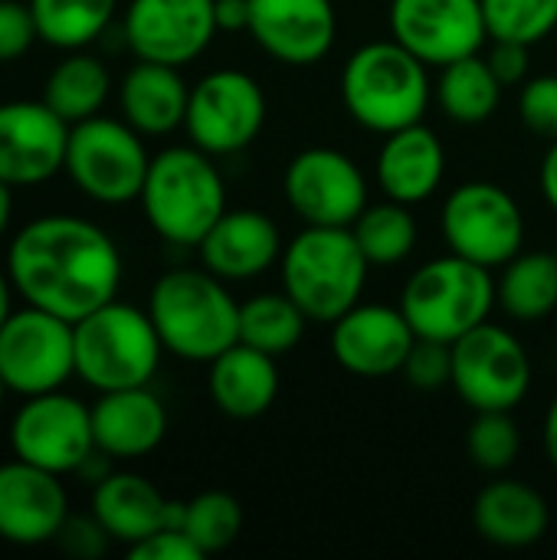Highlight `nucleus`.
I'll return each instance as SVG.
<instances>
[{
	"mask_svg": "<svg viewBox=\"0 0 557 560\" xmlns=\"http://www.w3.org/2000/svg\"><path fill=\"white\" fill-rule=\"evenodd\" d=\"M7 276L26 305L79 322L118 295L121 253L115 240L82 217H39L7 253Z\"/></svg>",
	"mask_w": 557,
	"mask_h": 560,
	"instance_id": "obj_1",
	"label": "nucleus"
},
{
	"mask_svg": "<svg viewBox=\"0 0 557 560\" xmlns=\"http://www.w3.org/2000/svg\"><path fill=\"white\" fill-rule=\"evenodd\" d=\"M3 394H7V384H3V377H0V407H3Z\"/></svg>",
	"mask_w": 557,
	"mask_h": 560,
	"instance_id": "obj_48",
	"label": "nucleus"
},
{
	"mask_svg": "<svg viewBox=\"0 0 557 560\" xmlns=\"http://www.w3.org/2000/svg\"><path fill=\"white\" fill-rule=\"evenodd\" d=\"M351 233L371 266L404 262L417 249V236H420L410 207L387 197L381 203H368L364 213L351 223Z\"/></svg>",
	"mask_w": 557,
	"mask_h": 560,
	"instance_id": "obj_32",
	"label": "nucleus"
},
{
	"mask_svg": "<svg viewBox=\"0 0 557 560\" xmlns=\"http://www.w3.org/2000/svg\"><path fill=\"white\" fill-rule=\"evenodd\" d=\"M266 92L243 69H213L190 85L187 102V138L200 151L220 158L236 154L256 141L266 125Z\"/></svg>",
	"mask_w": 557,
	"mask_h": 560,
	"instance_id": "obj_12",
	"label": "nucleus"
},
{
	"mask_svg": "<svg viewBox=\"0 0 557 560\" xmlns=\"http://www.w3.org/2000/svg\"><path fill=\"white\" fill-rule=\"evenodd\" d=\"M138 200L161 240L174 246H197L227 213V184L213 154L197 144H181L151 158Z\"/></svg>",
	"mask_w": 557,
	"mask_h": 560,
	"instance_id": "obj_4",
	"label": "nucleus"
},
{
	"mask_svg": "<svg viewBox=\"0 0 557 560\" xmlns=\"http://www.w3.org/2000/svg\"><path fill=\"white\" fill-rule=\"evenodd\" d=\"M309 315L282 292H259L240 305V341L272 358L289 354L305 335Z\"/></svg>",
	"mask_w": 557,
	"mask_h": 560,
	"instance_id": "obj_31",
	"label": "nucleus"
},
{
	"mask_svg": "<svg viewBox=\"0 0 557 560\" xmlns=\"http://www.w3.org/2000/svg\"><path fill=\"white\" fill-rule=\"evenodd\" d=\"M72 338L76 377L98 394L151 384L164 351L151 315L118 299L79 318L72 325Z\"/></svg>",
	"mask_w": 557,
	"mask_h": 560,
	"instance_id": "obj_6",
	"label": "nucleus"
},
{
	"mask_svg": "<svg viewBox=\"0 0 557 560\" xmlns=\"http://www.w3.org/2000/svg\"><path fill=\"white\" fill-rule=\"evenodd\" d=\"M121 30L138 59L177 69L194 62L220 33L213 0H131Z\"/></svg>",
	"mask_w": 557,
	"mask_h": 560,
	"instance_id": "obj_16",
	"label": "nucleus"
},
{
	"mask_svg": "<svg viewBox=\"0 0 557 560\" xmlns=\"http://www.w3.org/2000/svg\"><path fill=\"white\" fill-rule=\"evenodd\" d=\"M10 217H13V187L0 180V236L10 226Z\"/></svg>",
	"mask_w": 557,
	"mask_h": 560,
	"instance_id": "obj_46",
	"label": "nucleus"
},
{
	"mask_svg": "<svg viewBox=\"0 0 557 560\" xmlns=\"http://www.w3.org/2000/svg\"><path fill=\"white\" fill-rule=\"evenodd\" d=\"M167 433V410L158 394L144 387L105 390L92 407L95 450L112 459H138L161 446Z\"/></svg>",
	"mask_w": 557,
	"mask_h": 560,
	"instance_id": "obj_24",
	"label": "nucleus"
},
{
	"mask_svg": "<svg viewBox=\"0 0 557 560\" xmlns=\"http://www.w3.org/2000/svg\"><path fill=\"white\" fill-rule=\"evenodd\" d=\"M496 302L492 269L456 253L423 262L401 292V312L407 315L417 338L446 345L489 322Z\"/></svg>",
	"mask_w": 557,
	"mask_h": 560,
	"instance_id": "obj_7",
	"label": "nucleus"
},
{
	"mask_svg": "<svg viewBox=\"0 0 557 560\" xmlns=\"http://www.w3.org/2000/svg\"><path fill=\"white\" fill-rule=\"evenodd\" d=\"M10 446L16 459L56 476L79 472L95 456L92 407L59 390L26 397L10 423Z\"/></svg>",
	"mask_w": 557,
	"mask_h": 560,
	"instance_id": "obj_13",
	"label": "nucleus"
},
{
	"mask_svg": "<svg viewBox=\"0 0 557 560\" xmlns=\"http://www.w3.org/2000/svg\"><path fill=\"white\" fill-rule=\"evenodd\" d=\"M282 233L276 220L263 210H230L210 226V233L197 243L200 266L220 276L223 282H250L259 279L269 266L282 259Z\"/></svg>",
	"mask_w": 557,
	"mask_h": 560,
	"instance_id": "obj_21",
	"label": "nucleus"
},
{
	"mask_svg": "<svg viewBox=\"0 0 557 560\" xmlns=\"http://www.w3.org/2000/svg\"><path fill=\"white\" fill-rule=\"evenodd\" d=\"M542 443H545V456L548 463L557 469V394L545 413V423H542Z\"/></svg>",
	"mask_w": 557,
	"mask_h": 560,
	"instance_id": "obj_45",
	"label": "nucleus"
},
{
	"mask_svg": "<svg viewBox=\"0 0 557 560\" xmlns=\"http://www.w3.org/2000/svg\"><path fill=\"white\" fill-rule=\"evenodd\" d=\"M282 194L305 226H351L368 207V177L338 148H305L286 164Z\"/></svg>",
	"mask_w": 557,
	"mask_h": 560,
	"instance_id": "obj_14",
	"label": "nucleus"
},
{
	"mask_svg": "<svg viewBox=\"0 0 557 560\" xmlns=\"http://www.w3.org/2000/svg\"><path fill=\"white\" fill-rule=\"evenodd\" d=\"M190 85L177 66L138 59L121 79V115L141 135H171L184 128Z\"/></svg>",
	"mask_w": 557,
	"mask_h": 560,
	"instance_id": "obj_27",
	"label": "nucleus"
},
{
	"mask_svg": "<svg viewBox=\"0 0 557 560\" xmlns=\"http://www.w3.org/2000/svg\"><path fill=\"white\" fill-rule=\"evenodd\" d=\"M453 390L476 410H515L532 390V358L502 325L483 322L453 341Z\"/></svg>",
	"mask_w": 557,
	"mask_h": 560,
	"instance_id": "obj_10",
	"label": "nucleus"
},
{
	"mask_svg": "<svg viewBox=\"0 0 557 560\" xmlns=\"http://www.w3.org/2000/svg\"><path fill=\"white\" fill-rule=\"evenodd\" d=\"M538 187H542V197L545 203L557 213V141L548 144L545 158H542V171H538Z\"/></svg>",
	"mask_w": 557,
	"mask_h": 560,
	"instance_id": "obj_44",
	"label": "nucleus"
},
{
	"mask_svg": "<svg viewBox=\"0 0 557 560\" xmlns=\"http://www.w3.org/2000/svg\"><path fill=\"white\" fill-rule=\"evenodd\" d=\"M253 43L286 62V66H312L325 59L335 46L338 16L332 0H250V26Z\"/></svg>",
	"mask_w": 557,
	"mask_h": 560,
	"instance_id": "obj_19",
	"label": "nucleus"
},
{
	"mask_svg": "<svg viewBox=\"0 0 557 560\" xmlns=\"http://www.w3.org/2000/svg\"><path fill=\"white\" fill-rule=\"evenodd\" d=\"M519 118L545 141H557V75H532L519 85Z\"/></svg>",
	"mask_w": 557,
	"mask_h": 560,
	"instance_id": "obj_38",
	"label": "nucleus"
},
{
	"mask_svg": "<svg viewBox=\"0 0 557 560\" xmlns=\"http://www.w3.org/2000/svg\"><path fill=\"white\" fill-rule=\"evenodd\" d=\"M69 128L43 98L0 105V180L33 187L66 167Z\"/></svg>",
	"mask_w": 557,
	"mask_h": 560,
	"instance_id": "obj_18",
	"label": "nucleus"
},
{
	"mask_svg": "<svg viewBox=\"0 0 557 560\" xmlns=\"http://www.w3.org/2000/svg\"><path fill=\"white\" fill-rule=\"evenodd\" d=\"M555 253H557V246H555Z\"/></svg>",
	"mask_w": 557,
	"mask_h": 560,
	"instance_id": "obj_49",
	"label": "nucleus"
},
{
	"mask_svg": "<svg viewBox=\"0 0 557 560\" xmlns=\"http://www.w3.org/2000/svg\"><path fill=\"white\" fill-rule=\"evenodd\" d=\"M391 36L417 59L443 69L486 46L483 0H391Z\"/></svg>",
	"mask_w": 557,
	"mask_h": 560,
	"instance_id": "obj_15",
	"label": "nucleus"
},
{
	"mask_svg": "<svg viewBox=\"0 0 557 560\" xmlns=\"http://www.w3.org/2000/svg\"><path fill=\"white\" fill-rule=\"evenodd\" d=\"M440 230L450 253L486 269H502L525 249V217L519 200L492 180H466L450 190Z\"/></svg>",
	"mask_w": 557,
	"mask_h": 560,
	"instance_id": "obj_9",
	"label": "nucleus"
},
{
	"mask_svg": "<svg viewBox=\"0 0 557 560\" xmlns=\"http://www.w3.org/2000/svg\"><path fill=\"white\" fill-rule=\"evenodd\" d=\"M69 499L56 472L13 459L0 466V538L20 548L56 541Z\"/></svg>",
	"mask_w": 557,
	"mask_h": 560,
	"instance_id": "obj_20",
	"label": "nucleus"
},
{
	"mask_svg": "<svg viewBox=\"0 0 557 560\" xmlns=\"http://www.w3.org/2000/svg\"><path fill=\"white\" fill-rule=\"evenodd\" d=\"M10 289H13L10 276H7V272H0V325H3V322H7V315L13 312V308H10Z\"/></svg>",
	"mask_w": 557,
	"mask_h": 560,
	"instance_id": "obj_47",
	"label": "nucleus"
},
{
	"mask_svg": "<svg viewBox=\"0 0 557 560\" xmlns=\"http://www.w3.org/2000/svg\"><path fill=\"white\" fill-rule=\"evenodd\" d=\"M92 518L112 541L138 545L154 532L184 522V502H167L154 482L138 472H112L92 492Z\"/></svg>",
	"mask_w": 557,
	"mask_h": 560,
	"instance_id": "obj_22",
	"label": "nucleus"
},
{
	"mask_svg": "<svg viewBox=\"0 0 557 560\" xmlns=\"http://www.w3.org/2000/svg\"><path fill=\"white\" fill-rule=\"evenodd\" d=\"M496 299L515 322H538L557 308V253L522 249L502 266Z\"/></svg>",
	"mask_w": 557,
	"mask_h": 560,
	"instance_id": "obj_29",
	"label": "nucleus"
},
{
	"mask_svg": "<svg viewBox=\"0 0 557 560\" xmlns=\"http://www.w3.org/2000/svg\"><path fill=\"white\" fill-rule=\"evenodd\" d=\"M148 315L164 351L181 361L210 364L240 341V302L210 269H171L148 299Z\"/></svg>",
	"mask_w": 557,
	"mask_h": 560,
	"instance_id": "obj_2",
	"label": "nucleus"
},
{
	"mask_svg": "<svg viewBox=\"0 0 557 560\" xmlns=\"http://www.w3.org/2000/svg\"><path fill=\"white\" fill-rule=\"evenodd\" d=\"M207 384L220 413L233 420H256L279 397V368L272 354L236 341L210 361Z\"/></svg>",
	"mask_w": 557,
	"mask_h": 560,
	"instance_id": "obj_26",
	"label": "nucleus"
},
{
	"mask_svg": "<svg viewBox=\"0 0 557 560\" xmlns=\"http://www.w3.org/2000/svg\"><path fill=\"white\" fill-rule=\"evenodd\" d=\"M368 256L351 226H305L286 243L279 259L282 289L309 315V322L332 325L355 308L368 285Z\"/></svg>",
	"mask_w": 557,
	"mask_h": 560,
	"instance_id": "obj_5",
	"label": "nucleus"
},
{
	"mask_svg": "<svg viewBox=\"0 0 557 560\" xmlns=\"http://www.w3.org/2000/svg\"><path fill=\"white\" fill-rule=\"evenodd\" d=\"M548 522L542 492L519 479H496L473 502V525L496 548H532L545 538Z\"/></svg>",
	"mask_w": 557,
	"mask_h": 560,
	"instance_id": "obj_25",
	"label": "nucleus"
},
{
	"mask_svg": "<svg viewBox=\"0 0 557 560\" xmlns=\"http://www.w3.org/2000/svg\"><path fill=\"white\" fill-rule=\"evenodd\" d=\"M486 59L502 85H522L532 69V46L512 43V39H492V49Z\"/></svg>",
	"mask_w": 557,
	"mask_h": 560,
	"instance_id": "obj_41",
	"label": "nucleus"
},
{
	"mask_svg": "<svg viewBox=\"0 0 557 560\" xmlns=\"http://www.w3.org/2000/svg\"><path fill=\"white\" fill-rule=\"evenodd\" d=\"M522 453V433L512 410H476L466 430V456L483 472H506Z\"/></svg>",
	"mask_w": 557,
	"mask_h": 560,
	"instance_id": "obj_35",
	"label": "nucleus"
},
{
	"mask_svg": "<svg viewBox=\"0 0 557 560\" xmlns=\"http://www.w3.org/2000/svg\"><path fill=\"white\" fill-rule=\"evenodd\" d=\"M427 69L430 66L394 36L364 43L341 69V102L361 128L374 135L401 131L423 121L433 102Z\"/></svg>",
	"mask_w": 557,
	"mask_h": 560,
	"instance_id": "obj_3",
	"label": "nucleus"
},
{
	"mask_svg": "<svg viewBox=\"0 0 557 560\" xmlns=\"http://www.w3.org/2000/svg\"><path fill=\"white\" fill-rule=\"evenodd\" d=\"M56 541L69 555H76V558H95V555L105 551L108 535H105V528L95 518H66V525L59 528Z\"/></svg>",
	"mask_w": 557,
	"mask_h": 560,
	"instance_id": "obj_42",
	"label": "nucleus"
},
{
	"mask_svg": "<svg viewBox=\"0 0 557 560\" xmlns=\"http://www.w3.org/2000/svg\"><path fill=\"white\" fill-rule=\"evenodd\" d=\"M213 13L220 33H236L250 26V0H213Z\"/></svg>",
	"mask_w": 557,
	"mask_h": 560,
	"instance_id": "obj_43",
	"label": "nucleus"
},
{
	"mask_svg": "<svg viewBox=\"0 0 557 560\" xmlns=\"http://www.w3.org/2000/svg\"><path fill=\"white\" fill-rule=\"evenodd\" d=\"M489 39L535 46L557 30V0H483Z\"/></svg>",
	"mask_w": 557,
	"mask_h": 560,
	"instance_id": "obj_36",
	"label": "nucleus"
},
{
	"mask_svg": "<svg viewBox=\"0 0 557 560\" xmlns=\"http://www.w3.org/2000/svg\"><path fill=\"white\" fill-rule=\"evenodd\" d=\"M76 374L72 322L26 305L0 325V377L7 390L36 397L59 390Z\"/></svg>",
	"mask_w": 557,
	"mask_h": 560,
	"instance_id": "obj_11",
	"label": "nucleus"
},
{
	"mask_svg": "<svg viewBox=\"0 0 557 560\" xmlns=\"http://www.w3.org/2000/svg\"><path fill=\"white\" fill-rule=\"evenodd\" d=\"M128 558L131 560H200L204 558V551L187 538V532H184V528L167 525V528L154 532L151 538H144V541H138V545H131V548H128Z\"/></svg>",
	"mask_w": 557,
	"mask_h": 560,
	"instance_id": "obj_40",
	"label": "nucleus"
},
{
	"mask_svg": "<svg viewBox=\"0 0 557 560\" xmlns=\"http://www.w3.org/2000/svg\"><path fill=\"white\" fill-rule=\"evenodd\" d=\"M401 374L417 390H440V387H446L453 381V345L433 341V338H417Z\"/></svg>",
	"mask_w": 557,
	"mask_h": 560,
	"instance_id": "obj_37",
	"label": "nucleus"
},
{
	"mask_svg": "<svg viewBox=\"0 0 557 560\" xmlns=\"http://www.w3.org/2000/svg\"><path fill=\"white\" fill-rule=\"evenodd\" d=\"M33 39H39V30L30 3L0 0V62L20 59L33 46Z\"/></svg>",
	"mask_w": 557,
	"mask_h": 560,
	"instance_id": "obj_39",
	"label": "nucleus"
},
{
	"mask_svg": "<svg viewBox=\"0 0 557 560\" xmlns=\"http://www.w3.org/2000/svg\"><path fill=\"white\" fill-rule=\"evenodd\" d=\"M443 174H446V148L433 128L417 121V125L384 135L374 177L387 200H397L407 207L423 203L440 190Z\"/></svg>",
	"mask_w": 557,
	"mask_h": 560,
	"instance_id": "obj_23",
	"label": "nucleus"
},
{
	"mask_svg": "<svg viewBox=\"0 0 557 560\" xmlns=\"http://www.w3.org/2000/svg\"><path fill=\"white\" fill-rule=\"evenodd\" d=\"M151 158L128 121L115 118H85L69 128L66 167L72 184L95 203H131L141 197Z\"/></svg>",
	"mask_w": 557,
	"mask_h": 560,
	"instance_id": "obj_8",
	"label": "nucleus"
},
{
	"mask_svg": "<svg viewBox=\"0 0 557 560\" xmlns=\"http://www.w3.org/2000/svg\"><path fill=\"white\" fill-rule=\"evenodd\" d=\"M108 92H112V75H108L105 62L89 52H72L49 72L43 102L66 125H79L102 112Z\"/></svg>",
	"mask_w": 557,
	"mask_h": 560,
	"instance_id": "obj_30",
	"label": "nucleus"
},
{
	"mask_svg": "<svg viewBox=\"0 0 557 560\" xmlns=\"http://www.w3.org/2000/svg\"><path fill=\"white\" fill-rule=\"evenodd\" d=\"M39 39L56 49H82L105 33L118 0H30Z\"/></svg>",
	"mask_w": 557,
	"mask_h": 560,
	"instance_id": "obj_33",
	"label": "nucleus"
},
{
	"mask_svg": "<svg viewBox=\"0 0 557 560\" xmlns=\"http://www.w3.org/2000/svg\"><path fill=\"white\" fill-rule=\"evenodd\" d=\"M502 89L506 85L492 72L489 59L473 52L440 69L433 98L456 125H483L499 112Z\"/></svg>",
	"mask_w": 557,
	"mask_h": 560,
	"instance_id": "obj_28",
	"label": "nucleus"
},
{
	"mask_svg": "<svg viewBox=\"0 0 557 560\" xmlns=\"http://www.w3.org/2000/svg\"><path fill=\"white\" fill-rule=\"evenodd\" d=\"M417 341L401 305L358 302L338 322H332V358L355 377H391L404 371V361Z\"/></svg>",
	"mask_w": 557,
	"mask_h": 560,
	"instance_id": "obj_17",
	"label": "nucleus"
},
{
	"mask_svg": "<svg viewBox=\"0 0 557 560\" xmlns=\"http://www.w3.org/2000/svg\"><path fill=\"white\" fill-rule=\"evenodd\" d=\"M181 528L187 538L207 555L227 551L240 532H243V505L230 492H200L190 502H184V522Z\"/></svg>",
	"mask_w": 557,
	"mask_h": 560,
	"instance_id": "obj_34",
	"label": "nucleus"
}]
</instances>
